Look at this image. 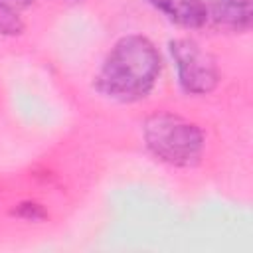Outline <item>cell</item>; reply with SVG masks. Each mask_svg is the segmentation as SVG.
Segmentation results:
<instances>
[{
	"mask_svg": "<svg viewBox=\"0 0 253 253\" xmlns=\"http://www.w3.org/2000/svg\"><path fill=\"white\" fill-rule=\"evenodd\" d=\"M160 69L162 59L156 45L142 34H126L105 55L93 85L111 101L134 103L154 89Z\"/></svg>",
	"mask_w": 253,
	"mask_h": 253,
	"instance_id": "1",
	"label": "cell"
},
{
	"mask_svg": "<svg viewBox=\"0 0 253 253\" xmlns=\"http://www.w3.org/2000/svg\"><path fill=\"white\" fill-rule=\"evenodd\" d=\"M142 136L148 150L172 166H194L206 146L202 128L174 113L150 115L144 121Z\"/></svg>",
	"mask_w": 253,
	"mask_h": 253,
	"instance_id": "2",
	"label": "cell"
},
{
	"mask_svg": "<svg viewBox=\"0 0 253 253\" xmlns=\"http://www.w3.org/2000/svg\"><path fill=\"white\" fill-rule=\"evenodd\" d=\"M168 49L176 65L178 83L188 95H208L217 87L221 79L217 61L196 40L176 38L168 43Z\"/></svg>",
	"mask_w": 253,
	"mask_h": 253,
	"instance_id": "3",
	"label": "cell"
},
{
	"mask_svg": "<svg viewBox=\"0 0 253 253\" xmlns=\"http://www.w3.org/2000/svg\"><path fill=\"white\" fill-rule=\"evenodd\" d=\"M208 6V20L231 30L245 32L251 28V0H211Z\"/></svg>",
	"mask_w": 253,
	"mask_h": 253,
	"instance_id": "4",
	"label": "cell"
},
{
	"mask_svg": "<svg viewBox=\"0 0 253 253\" xmlns=\"http://www.w3.org/2000/svg\"><path fill=\"white\" fill-rule=\"evenodd\" d=\"M148 4L182 28H202L208 22L204 0H148Z\"/></svg>",
	"mask_w": 253,
	"mask_h": 253,
	"instance_id": "5",
	"label": "cell"
},
{
	"mask_svg": "<svg viewBox=\"0 0 253 253\" xmlns=\"http://www.w3.org/2000/svg\"><path fill=\"white\" fill-rule=\"evenodd\" d=\"M26 30L24 20L16 12L14 6L0 0V34L2 36H20Z\"/></svg>",
	"mask_w": 253,
	"mask_h": 253,
	"instance_id": "6",
	"label": "cell"
},
{
	"mask_svg": "<svg viewBox=\"0 0 253 253\" xmlns=\"http://www.w3.org/2000/svg\"><path fill=\"white\" fill-rule=\"evenodd\" d=\"M4 2H8L10 6H12V4H18V6H30V4H34L36 0H4Z\"/></svg>",
	"mask_w": 253,
	"mask_h": 253,
	"instance_id": "7",
	"label": "cell"
}]
</instances>
